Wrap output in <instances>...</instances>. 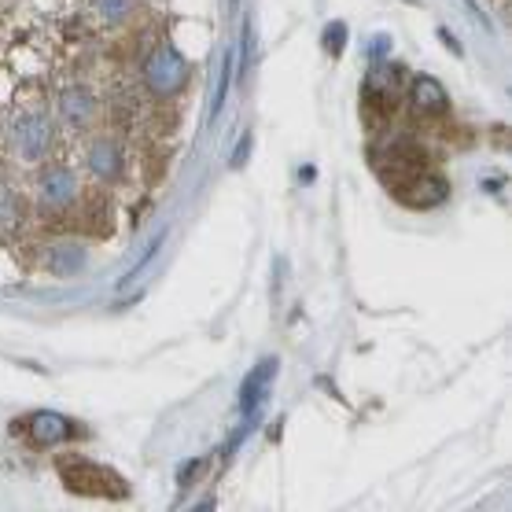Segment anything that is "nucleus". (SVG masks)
I'll return each instance as SVG.
<instances>
[{"label":"nucleus","instance_id":"1","mask_svg":"<svg viewBox=\"0 0 512 512\" xmlns=\"http://www.w3.org/2000/svg\"><path fill=\"white\" fill-rule=\"evenodd\" d=\"M56 472L70 494H82V498H107V501L129 498L126 479L118 476L115 468L96 465V461H89V457H59Z\"/></svg>","mask_w":512,"mask_h":512},{"label":"nucleus","instance_id":"2","mask_svg":"<svg viewBox=\"0 0 512 512\" xmlns=\"http://www.w3.org/2000/svg\"><path fill=\"white\" fill-rule=\"evenodd\" d=\"M144 78L155 96H177L188 82V59L177 56V48L159 45L144 63Z\"/></svg>","mask_w":512,"mask_h":512},{"label":"nucleus","instance_id":"3","mask_svg":"<svg viewBox=\"0 0 512 512\" xmlns=\"http://www.w3.org/2000/svg\"><path fill=\"white\" fill-rule=\"evenodd\" d=\"M15 435L30 446H59L74 435H85V431L78 428V420L59 417V413H30V417L15 420Z\"/></svg>","mask_w":512,"mask_h":512},{"label":"nucleus","instance_id":"4","mask_svg":"<svg viewBox=\"0 0 512 512\" xmlns=\"http://www.w3.org/2000/svg\"><path fill=\"white\" fill-rule=\"evenodd\" d=\"M12 148L26 163L45 159L48 148H52V122L45 115H23L12 126Z\"/></svg>","mask_w":512,"mask_h":512},{"label":"nucleus","instance_id":"5","mask_svg":"<svg viewBox=\"0 0 512 512\" xmlns=\"http://www.w3.org/2000/svg\"><path fill=\"white\" fill-rule=\"evenodd\" d=\"M74 196H78V181H74V174H70L67 166H45L41 170V177H37V199H41V207L63 210Z\"/></svg>","mask_w":512,"mask_h":512},{"label":"nucleus","instance_id":"6","mask_svg":"<svg viewBox=\"0 0 512 512\" xmlns=\"http://www.w3.org/2000/svg\"><path fill=\"white\" fill-rule=\"evenodd\" d=\"M59 115L67 126H89L96 115V93L85 85H67L59 93Z\"/></svg>","mask_w":512,"mask_h":512},{"label":"nucleus","instance_id":"7","mask_svg":"<svg viewBox=\"0 0 512 512\" xmlns=\"http://www.w3.org/2000/svg\"><path fill=\"white\" fill-rule=\"evenodd\" d=\"M89 170H93L96 177H104V181L122 174V148H118L115 140L96 137L93 144H89Z\"/></svg>","mask_w":512,"mask_h":512},{"label":"nucleus","instance_id":"8","mask_svg":"<svg viewBox=\"0 0 512 512\" xmlns=\"http://www.w3.org/2000/svg\"><path fill=\"white\" fill-rule=\"evenodd\" d=\"M277 376V358H266V361H258V369L244 380V387H240V409L244 413H255L258 402H262V391L269 387V380Z\"/></svg>","mask_w":512,"mask_h":512},{"label":"nucleus","instance_id":"9","mask_svg":"<svg viewBox=\"0 0 512 512\" xmlns=\"http://www.w3.org/2000/svg\"><path fill=\"white\" fill-rule=\"evenodd\" d=\"M446 93H443V85L435 82V78H417L413 82V107H417L420 115H443L446 111Z\"/></svg>","mask_w":512,"mask_h":512},{"label":"nucleus","instance_id":"10","mask_svg":"<svg viewBox=\"0 0 512 512\" xmlns=\"http://www.w3.org/2000/svg\"><path fill=\"white\" fill-rule=\"evenodd\" d=\"M82 266H85V251L78 244H56L52 255H48V269L59 273V277H70V273H78Z\"/></svg>","mask_w":512,"mask_h":512},{"label":"nucleus","instance_id":"11","mask_svg":"<svg viewBox=\"0 0 512 512\" xmlns=\"http://www.w3.org/2000/svg\"><path fill=\"white\" fill-rule=\"evenodd\" d=\"M96 4V15L104 19V23H111V26H118V23H126L129 15H133V0H93Z\"/></svg>","mask_w":512,"mask_h":512},{"label":"nucleus","instance_id":"12","mask_svg":"<svg viewBox=\"0 0 512 512\" xmlns=\"http://www.w3.org/2000/svg\"><path fill=\"white\" fill-rule=\"evenodd\" d=\"M233 63H236V52H225L222 78H218V93H214V115H218V111H222L225 96H229V85H233Z\"/></svg>","mask_w":512,"mask_h":512},{"label":"nucleus","instance_id":"13","mask_svg":"<svg viewBox=\"0 0 512 512\" xmlns=\"http://www.w3.org/2000/svg\"><path fill=\"white\" fill-rule=\"evenodd\" d=\"M0 222H8V225L15 222V199L8 196L4 188H0Z\"/></svg>","mask_w":512,"mask_h":512}]
</instances>
